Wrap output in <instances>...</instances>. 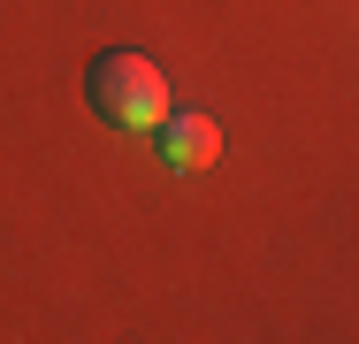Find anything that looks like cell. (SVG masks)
<instances>
[{"instance_id":"cell-2","label":"cell","mask_w":359,"mask_h":344,"mask_svg":"<svg viewBox=\"0 0 359 344\" xmlns=\"http://www.w3.org/2000/svg\"><path fill=\"white\" fill-rule=\"evenodd\" d=\"M161 153H168L176 176H199V168H215V153H222V123H215V115H199V107L161 115Z\"/></svg>"},{"instance_id":"cell-1","label":"cell","mask_w":359,"mask_h":344,"mask_svg":"<svg viewBox=\"0 0 359 344\" xmlns=\"http://www.w3.org/2000/svg\"><path fill=\"white\" fill-rule=\"evenodd\" d=\"M92 107H100L107 131H153L168 115V77H161V62H145L130 46H107L92 62Z\"/></svg>"}]
</instances>
